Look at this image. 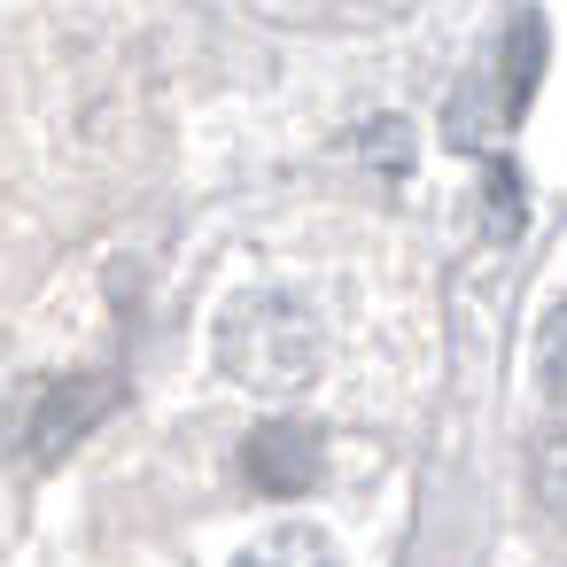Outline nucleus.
Returning a JSON list of instances; mask_svg holds the SVG:
<instances>
[{
    "mask_svg": "<svg viewBox=\"0 0 567 567\" xmlns=\"http://www.w3.org/2000/svg\"><path fill=\"white\" fill-rule=\"evenodd\" d=\"M210 350H218V373H226L234 389H249V396H303V389L319 381L327 334H319V319H311L303 296L265 288V296L226 303Z\"/></svg>",
    "mask_w": 567,
    "mask_h": 567,
    "instance_id": "f257e3e1",
    "label": "nucleus"
},
{
    "mask_svg": "<svg viewBox=\"0 0 567 567\" xmlns=\"http://www.w3.org/2000/svg\"><path fill=\"white\" fill-rule=\"evenodd\" d=\"M241 466H249V482H257V489L296 497V489H311V482H319L327 451H319V435H311V427H296V420H265V427L249 435Z\"/></svg>",
    "mask_w": 567,
    "mask_h": 567,
    "instance_id": "f03ea898",
    "label": "nucleus"
},
{
    "mask_svg": "<svg viewBox=\"0 0 567 567\" xmlns=\"http://www.w3.org/2000/svg\"><path fill=\"white\" fill-rule=\"evenodd\" d=\"M520 218H528V203H520V179L497 164V172H489V234H513Z\"/></svg>",
    "mask_w": 567,
    "mask_h": 567,
    "instance_id": "0eeeda50",
    "label": "nucleus"
},
{
    "mask_svg": "<svg viewBox=\"0 0 567 567\" xmlns=\"http://www.w3.org/2000/svg\"><path fill=\"white\" fill-rule=\"evenodd\" d=\"M505 94H489V86H466V94H451V148H489L497 133H505Z\"/></svg>",
    "mask_w": 567,
    "mask_h": 567,
    "instance_id": "39448f33",
    "label": "nucleus"
},
{
    "mask_svg": "<svg viewBox=\"0 0 567 567\" xmlns=\"http://www.w3.org/2000/svg\"><path fill=\"white\" fill-rule=\"evenodd\" d=\"M536 381H544V396L567 412V303L544 311V334H536Z\"/></svg>",
    "mask_w": 567,
    "mask_h": 567,
    "instance_id": "423d86ee",
    "label": "nucleus"
},
{
    "mask_svg": "<svg viewBox=\"0 0 567 567\" xmlns=\"http://www.w3.org/2000/svg\"><path fill=\"white\" fill-rule=\"evenodd\" d=\"M528 489L551 520H567V420H544L528 435Z\"/></svg>",
    "mask_w": 567,
    "mask_h": 567,
    "instance_id": "20e7f679",
    "label": "nucleus"
},
{
    "mask_svg": "<svg viewBox=\"0 0 567 567\" xmlns=\"http://www.w3.org/2000/svg\"><path fill=\"white\" fill-rule=\"evenodd\" d=\"M234 567H342V551H334L327 528H311V520H280V528H265Z\"/></svg>",
    "mask_w": 567,
    "mask_h": 567,
    "instance_id": "7ed1b4c3",
    "label": "nucleus"
}]
</instances>
